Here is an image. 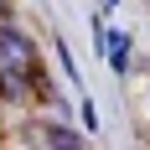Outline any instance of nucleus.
<instances>
[{
  "instance_id": "f03ea898",
  "label": "nucleus",
  "mask_w": 150,
  "mask_h": 150,
  "mask_svg": "<svg viewBox=\"0 0 150 150\" xmlns=\"http://www.w3.org/2000/svg\"><path fill=\"white\" fill-rule=\"evenodd\" d=\"M36 140H47L52 150H83V145H78V135H67V129H52V124H47V129H36Z\"/></svg>"
},
{
  "instance_id": "f257e3e1",
  "label": "nucleus",
  "mask_w": 150,
  "mask_h": 150,
  "mask_svg": "<svg viewBox=\"0 0 150 150\" xmlns=\"http://www.w3.org/2000/svg\"><path fill=\"white\" fill-rule=\"evenodd\" d=\"M0 67H5V73L31 78V83H42V62H36V47H31L21 31H11V26H0Z\"/></svg>"
}]
</instances>
